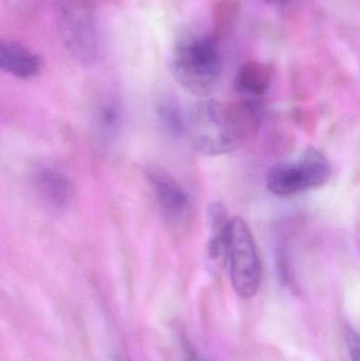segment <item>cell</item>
<instances>
[{"label":"cell","instance_id":"6da1fadb","mask_svg":"<svg viewBox=\"0 0 360 361\" xmlns=\"http://www.w3.org/2000/svg\"><path fill=\"white\" fill-rule=\"evenodd\" d=\"M262 108L254 99L230 104L204 101L192 108L187 133L203 156H223L240 147L259 129Z\"/></svg>","mask_w":360,"mask_h":361},{"label":"cell","instance_id":"7a4b0ae2","mask_svg":"<svg viewBox=\"0 0 360 361\" xmlns=\"http://www.w3.org/2000/svg\"><path fill=\"white\" fill-rule=\"evenodd\" d=\"M171 71L185 90L197 97L211 94L222 73V59L215 36L187 35L178 40Z\"/></svg>","mask_w":360,"mask_h":361},{"label":"cell","instance_id":"3957f363","mask_svg":"<svg viewBox=\"0 0 360 361\" xmlns=\"http://www.w3.org/2000/svg\"><path fill=\"white\" fill-rule=\"evenodd\" d=\"M332 177V166L318 150H306L290 162L273 165L266 175V186L272 195L290 197L323 187Z\"/></svg>","mask_w":360,"mask_h":361},{"label":"cell","instance_id":"277c9868","mask_svg":"<svg viewBox=\"0 0 360 361\" xmlns=\"http://www.w3.org/2000/svg\"><path fill=\"white\" fill-rule=\"evenodd\" d=\"M228 267L235 292L249 299L259 290L262 279L261 262L251 228L243 219L236 216L230 223Z\"/></svg>","mask_w":360,"mask_h":361},{"label":"cell","instance_id":"5b68a950","mask_svg":"<svg viewBox=\"0 0 360 361\" xmlns=\"http://www.w3.org/2000/svg\"><path fill=\"white\" fill-rule=\"evenodd\" d=\"M57 23L70 55L82 65L94 63L99 56V37L90 10L78 0H68L58 8Z\"/></svg>","mask_w":360,"mask_h":361},{"label":"cell","instance_id":"8992f818","mask_svg":"<svg viewBox=\"0 0 360 361\" xmlns=\"http://www.w3.org/2000/svg\"><path fill=\"white\" fill-rule=\"evenodd\" d=\"M146 178L163 218L173 226L188 224L192 219V202L179 180L159 166L148 167Z\"/></svg>","mask_w":360,"mask_h":361},{"label":"cell","instance_id":"52a82bcc","mask_svg":"<svg viewBox=\"0 0 360 361\" xmlns=\"http://www.w3.org/2000/svg\"><path fill=\"white\" fill-rule=\"evenodd\" d=\"M32 184L42 205L52 212H65L75 197L73 183L54 165L38 166L32 176Z\"/></svg>","mask_w":360,"mask_h":361},{"label":"cell","instance_id":"ba28073f","mask_svg":"<svg viewBox=\"0 0 360 361\" xmlns=\"http://www.w3.org/2000/svg\"><path fill=\"white\" fill-rule=\"evenodd\" d=\"M0 68L19 80H31L42 71L39 55L14 40H2L0 44Z\"/></svg>","mask_w":360,"mask_h":361},{"label":"cell","instance_id":"9c48e42d","mask_svg":"<svg viewBox=\"0 0 360 361\" xmlns=\"http://www.w3.org/2000/svg\"><path fill=\"white\" fill-rule=\"evenodd\" d=\"M230 223L228 210L219 202L211 204L209 208V238L207 242V256L219 267L228 263Z\"/></svg>","mask_w":360,"mask_h":361},{"label":"cell","instance_id":"30bf717a","mask_svg":"<svg viewBox=\"0 0 360 361\" xmlns=\"http://www.w3.org/2000/svg\"><path fill=\"white\" fill-rule=\"evenodd\" d=\"M274 70L268 63L251 61L241 66L235 80L237 91L245 97H262L272 82Z\"/></svg>","mask_w":360,"mask_h":361},{"label":"cell","instance_id":"8fae6325","mask_svg":"<svg viewBox=\"0 0 360 361\" xmlns=\"http://www.w3.org/2000/svg\"><path fill=\"white\" fill-rule=\"evenodd\" d=\"M124 111L122 104L116 97H104L95 108L93 122L99 137L105 142H112L118 137L122 129Z\"/></svg>","mask_w":360,"mask_h":361},{"label":"cell","instance_id":"7c38bea8","mask_svg":"<svg viewBox=\"0 0 360 361\" xmlns=\"http://www.w3.org/2000/svg\"><path fill=\"white\" fill-rule=\"evenodd\" d=\"M156 116L161 128L167 137L173 140H180L187 133L188 120L184 116L179 102L173 97H161L156 104Z\"/></svg>","mask_w":360,"mask_h":361},{"label":"cell","instance_id":"4fadbf2b","mask_svg":"<svg viewBox=\"0 0 360 361\" xmlns=\"http://www.w3.org/2000/svg\"><path fill=\"white\" fill-rule=\"evenodd\" d=\"M240 13V6L236 0H222L216 6V33L215 37H220L228 33L230 27L236 23Z\"/></svg>","mask_w":360,"mask_h":361},{"label":"cell","instance_id":"5bb4252c","mask_svg":"<svg viewBox=\"0 0 360 361\" xmlns=\"http://www.w3.org/2000/svg\"><path fill=\"white\" fill-rule=\"evenodd\" d=\"M349 352L353 361H360V336L354 331H349L347 334Z\"/></svg>","mask_w":360,"mask_h":361},{"label":"cell","instance_id":"9a60e30c","mask_svg":"<svg viewBox=\"0 0 360 361\" xmlns=\"http://www.w3.org/2000/svg\"><path fill=\"white\" fill-rule=\"evenodd\" d=\"M266 4H272V6H280V4H287L290 0H262Z\"/></svg>","mask_w":360,"mask_h":361},{"label":"cell","instance_id":"2e32d148","mask_svg":"<svg viewBox=\"0 0 360 361\" xmlns=\"http://www.w3.org/2000/svg\"><path fill=\"white\" fill-rule=\"evenodd\" d=\"M184 361H202L200 357H198V356L194 355V353H190V355L187 356V358H186Z\"/></svg>","mask_w":360,"mask_h":361}]
</instances>
